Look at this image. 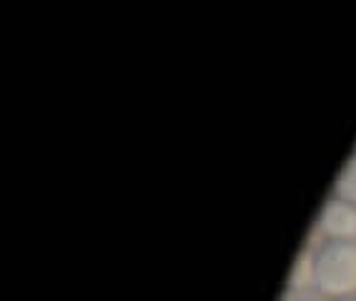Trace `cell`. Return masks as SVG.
I'll return each mask as SVG.
<instances>
[{
  "label": "cell",
  "mask_w": 356,
  "mask_h": 301,
  "mask_svg": "<svg viewBox=\"0 0 356 301\" xmlns=\"http://www.w3.org/2000/svg\"><path fill=\"white\" fill-rule=\"evenodd\" d=\"M316 254V291L331 301L356 299V241H321Z\"/></svg>",
  "instance_id": "1"
},
{
  "label": "cell",
  "mask_w": 356,
  "mask_h": 301,
  "mask_svg": "<svg viewBox=\"0 0 356 301\" xmlns=\"http://www.w3.org/2000/svg\"><path fill=\"white\" fill-rule=\"evenodd\" d=\"M316 234L321 241H356V206L337 196L326 199L318 209Z\"/></svg>",
  "instance_id": "2"
},
{
  "label": "cell",
  "mask_w": 356,
  "mask_h": 301,
  "mask_svg": "<svg viewBox=\"0 0 356 301\" xmlns=\"http://www.w3.org/2000/svg\"><path fill=\"white\" fill-rule=\"evenodd\" d=\"M309 288H316V254H314L312 246H304L296 254V261H293L291 271H289L286 294L301 296Z\"/></svg>",
  "instance_id": "3"
},
{
  "label": "cell",
  "mask_w": 356,
  "mask_h": 301,
  "mask_svg": "<svg viewBox=\"0 0 356 301\" xmlns=\"http://www.w3.org/2000/svg\"><path fill=\"white\" fill-rule=\"evenodd\" d=\"M337 199L349 201L356 206V151L343 161V166L339 168L337 179H334V193Z\"/></svg>",
  "instance_id": "4"
},
{
  "label": "cell",
  "mask_w": 356,
  "mask_h": 301,
  "mask_svg": "<svg viewBox=\"0 0 356 301\" xmlns=\"http://www.w3.org/2000/svg\"><path fill=\"white\" fill-rule=\"evenodd\" d=\"M279 301H304V299H301V296H296V294H284Z\"/></svg>",
  "instance_id": "5"
},
{
  "label": "cell",
  "mask_w": 356,
  "mask_h": 301,
  "mask_svg": "<svg viewBox=\"0 0 356 301\" xmlns=\"http://www.w3.org/2000/svg\"><path fill=\"white\" fill-rule=\"evenodd\" d=\"M339 301H356V299H339Z\"/></svg>",
  "instance_id": "6"
},
{
  "label": "cell",
  "mask_w": 356,
  "mask_h": 301,
  "mask_svg": "<svg viewBox=\"0 0 356 301\" xmlns=\"http://www.w3.org/2000/svg\"><path fill=\"white\" fill-rule=\"evenodd\" d=\"M354 151H356V148H354Z\"/></svg>",
  "instance_id": "7"
}]
</instances>
